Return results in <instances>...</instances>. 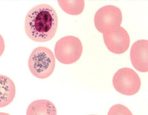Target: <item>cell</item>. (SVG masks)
<instances>
[{
    "label": "cell",
    "mask_w": 148,
    "mask_h": 115,
    "mask_svg": "<svg viewBox=\"0 0 148 115\" xmlns=\"http://www.w3.org/2000/svg\"><path fill=\"white\" fill-rule=\"evenodd\" d=\"M58 22L55 9L48 4H40L33 8L27 13L25 21V32L32 40L47 42L55 35Z\"/></svg>",
    "instance_id": "6da1fadb"
},
{
    "label": "cell",
    "mask_w": 148,
    "mask_h": 115,
    "mask_svg": "<svg viewBox=\"0 0 148 115\" xmlns=\"http://www.w3.org/2000/svg\"><path fill=\"white\" fill-rule=\"evenodd\" d=\"M56 65L55 59L51 51L45 47H38L32 52L28 61L31 72L36 77L44 79L53 73Z\"/></svg>",
    "instance_id": "7a4b0ae2"
},
{
    "label": "cell",
    "mask_w": 148,
    "mask_h": 115,
    "mask_svg": "<svg viewBox=\"0 0 148 115\" xmlns=\"http://www.w3.org/2000/svg\"><path fill=\"white\" fill-rule=\"evenodd\" d=\"M82 51L81 40L72 36H65L58 40L55 44L54 51L58 60L66 64L77 61L81 56Z\"/></svg>",
    "instance_id": "3957f363"
},
{
    "label": "cell",
    "mask_w": 148,
    "mask_h": 115,
    "mask_svg": "<svg viewBox=\"0 0 148 115\" xmlns=\"http://www.w3.org/2000/svg\"><path fill=\"white\" fill-rule=\"evenodd\" d=\"M114 88L119 93L127 96L136 94L141 86L140 78L133 69L125 67L118 70L112 79Z\"/></svg>",
    "instance_id": "277c9868"
},
{
    "label": "cell",
    "mask_w": 148,
    "mask_h": 115,
    "mask_svg": "<svg viewBox=\"0 0 148 115\" xmlns=\"http://www.w3.org/2000/svg\"><path fill=\"white\" fill-rule=\"evenodd\" d=\"M122 20L121 10L112 5L100 8L95 13L94 18L96 29L103 34L112 28L120 26Z\"/></svg>",
    "instance_id": "5b68a950"
},
{
    "label": "cell",
    "mask_w": 148,
    "mask_h": 115,
    "mask_svg": "<svg viewBox=\"0 0 148 115\" xmlns=\"http://www.w3.org/2000/svg\"><path fill=\"white\" fill-rule=\"evenodd\" d=\"M103 38L107 49L115 54L124 53L130 45L129 34L127 31L121 26L106 31L103 34Z\"/></svg>",
    "instance_id": "8992f818"
},
{
    "label": "cell",
    "mask_w": 148,
    "mask_h": 115,
    "mask_svg": "<svg viewBox=\"0 0 148 115\" xmlns=\"http://www.w3.org/2000/svg\"><path fill=\"white\" fill-rule=\"evenodd\" d=\"M148 41L145 39L136 41L131 48L130 55L132 64L139 72L148 71Z\"/></svg>",
    "instance_id": "52a82bcc"
},
{
    "label": "cell",
    "mask_w": 148,
    "mask_h": 115,
    "mask_svg": "<svg viewBox=\"0 0 148 115\" xmlns=\"http://www.w3.org/2000/svg\"><path fill=\"white\" fill-rule=\"evenodd\" d=\"M16 91L13 81L6 76L0 75V108L7 106L12 102Z\"/></svg>",
    "instance_id": "ba28073f"
},
{
    "label": "cell",
    "mask_w": 148,
    "mask_h": 115,
    "mask_svg": "<svg viewBox=\"0 0 148 115\" xmlns=\"http://www.w3.org/2000/svg\"><path fill=\"white\" fill-rule=\"evenodd\" d=\"M56 107L50 101L46 99L34 101L29 105L26 115H57Z\"/></svg>",
    "instance_id": "9c48e42d"
},
{
    "label": "cell",
    "mask_w": 148,
    "mask_h": 115,
    "mask_svg": "<svg viewBox=\"0 0 148 115\" xmlns=\"http://www.w3.org/2000/svg\"><path fill=\"white\" fill-rule=\"evenodd\" d=\"M58 2L62 9L70 15H79L84 10L85 2L83 0H58Z\"/></svg>",
    "instance_id": "30bf717a"
},
{
    "label": "cell",
    "mask_w": 148,
    "mask_h": 115,
    "mask_svg": "<svg viewBox=\"0 0 148 115\" xmlns=\"http://www.w3.org/2000/svg\"><path fill=\"white\" fill-rule=\"evenodd\" d=\"M107 115H133L126 107L121 104L113 105L109 109Z\"/></svg>",
    "instance_id": "8fae6325"
},
{
    "label": "cell",
    "mask_w": 148,
    "mask_h": 115,
    "mask_svg": "<svg viewBox=\"0 0 148 115\" xmlns=\"http://www.w3.org/2000/svg\"><path fill=\"white\" fill-rule=\"evenodd\" d=\"M5 49V44L4 39L0 34V57L3 54Z\"/></svg>",
    "instance_id": "7c38bea8"
},
{
    "label": "cell",
    "mask_w": 148,
    "mask_h": 115,
    "mask_svg": "<svg viewBox=\"0 0 148 115\" xmlns=\"http://www.w3.org/2000/svg\"><path fill=\"white\" fill-rule=\"evenodd\" d=\"M0 115H10V114L5 112H0Z\"/></svg>",
    "instance_id": "4fadbf2b"
},
{
    "label": "cell",
    "mask_w": 148,
    "mask_h": 115,
    "mask_svg": "<svg viewBox=\"0 0 148 115\" xmlns=\"http://www.w3.org/2000/svg\"></svg>",
    "instance_id": "5bb4252c"
}]
</instances>
